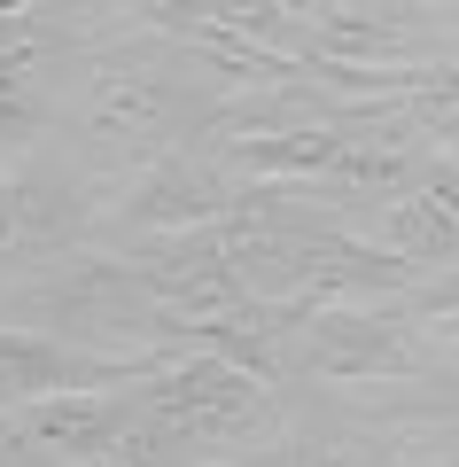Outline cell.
Masks as SVG:
<instances>
[{"label": "cell", "instance_id": "obj_15", "mask_svg": "<svg viewBox=\"0 0 459 467\" xmlns=\"http://www.w3.org/2000/svg\"><path fill=\"white\" fill-rule=\"evenodd\" d=\"M0 8H8V0H0Z\"/></svg>", "mask_w": 459, "mask_h": 467}, {"label": "cell", "instance_id": "obj_6", "mask_svg": "<svg viewBox=\"0 0 459 467\" xmlns=\"http://www.w3.org/2000/svg\"><path fill=\"white\" fill-rule=\"evenodd\" d=\"M242 195H249V180L211 149V140H195V149H172L148 171H132L125 195L110 202V226L125 234V242L132 234H172V226H211V218H234Z\"/></svg>", "mask_w": 459, "mask_h": 467}, {"label": "cell", "instance_id": "obj_9", "mask_svg": "<svg viewBox=\"0 0 459 467\" xmlns=\"http://www.w3.org/2000/svg\"><path fill=\"white\" fill-rule=\"evenodd\" d=\"M412 405H459V343L443 350V358L421 374V382H405V398L381 405V420H390V413H412Z\"/></svg>", "mask_w": 459, "mask_h": 467}, {"label": "cell", "instance_id": "obj_4", "mask_svg": "<svg viewBox=\"0 0 459 467\" xmlns=\"http://www.w3.org/2000/svg\"><path fill=\"white\" fill-rule=\"evenodd\" d=\"M412 304H319L304 327H296L288 374H312V382H421L436 367V350L405 327Z\"/></svg>", "mask_w": 459, "mask_h": 467}, {"label": "cell", "instance_id": "obj_14", "mask_svg": "<svg viewBox=\"0 0 459 467\" xmlns=\"http://www.w3.org/2000/svg\"><path fill=\"white\" fill-rule=\"evenodd\" d=\"M436 8H443V16H459V0H436Z\"/></svg>", "mask_w": 459, "mask_h": 467}, {"label": "cell", "instance_id": "obj_2", "mask_svg": "<svg viewBox=\"0 0 459 467\" xmlns=\"http://www.w3.org/2000/svg\"><path fill=\"white\" fill-rule=\"evenodd\" d=\"M141 413L187 467H203L226 444L257 436L273 420V398H265V374H249L242 358H226V350H187V358H172V367H156L141 382Z\"/></svg>", "mask_w": 459, "mask_h": 467}, {"label": "cell", "instance_id": "obj_5", "mask_svg": "<svg viewBox=\"0 0 459 467\" xmlns=\"http://www.w3.org/2000/svg\"><path fill=\"white\" fill-rule=\"evenodd\" d=\"M101 234L86 164H55V156H24L0 171V273H32L47 257H70Z\"/></svg>", "mask_w": 459, "mask_h": 467}, {"label": "cell", "instance_id": "obj_11", "mask_svg": "<svg viewBox=\"0 0 459 467\" xmlns=\"http://www.w3.org/2000/svg\"><path fill=\"white\" fill-rule=\"evenodd\" d=\"M405 304H412L421 319H459V265H452V273H428Z\"/></svg>", "mask_w": 459, "mask_h": 467}, {"label": "cell", "instance_id": "obj_12", "mask_svg": "<svg viewBox=\"0 0 459 467\" xmlns=\"http://www.w3.org/2000/svg\"><path fill=\"white\" fill-rule=\"evenodd\" d=\"M390 467H459V451H405V460H390Z\"/></svg>", "mask_w": 459, "mask_h": 467}, {"label": "cell", "instance_id": "obj_3", "mask_svg": "<svg viewBox=\"0 0 459 467\" xmlns=\"http://www.w3.org/2000/svg\"><path fill=\"white\" fill-rule=\"evenodd\" d=\"M117 24H101V0H8L0 8V149H16L39 125L55 63H86Z\"/></svg>", "mask_w": 459, "mask_h": 467}, {"label": "cell", "instance_id": "obj_8", "mask_svg": "<svg viewBox=\"0 0 459 467\" xmlns=\"http://www.w3.org/2000/svg\"><path fill=\"white\" fill-rule=\"evenodd\" d=\"M374 242H390L397 257H412L421 265V281L428 273H452L459 265V211L452 202H436L428 187H412V195H397L390 211H374Z\"/></svg>", "mask_w": 459, "mask_h": 467}, {"label": "cell", "instance_id": "obj_7", "mask_svg": "<svg viewBox=\"0 0 459 467\" xmlns=\"http://www.w3.org/2000/svg\"><path fill=\"white\" fill-rule=\"evenodd\" d=\"M117 250L132 257V273H141V281L156 288L187 327L226 319L234 304H249L226 218H211V226H172V234H132V242H117Z\"/></svg>", "mask_w": 459, "mask_h": 467}, {"label": "cell", "instance_id": "obj_13", "mask_svg": "<svg viewBox=\"0 0 459 467\" xmlns=\"http://www.w3.org/2000/svg\"><path fill=\"white\" fill-rule=\"evenodd\" d=\"M203 467H265V451H249V460H226V451H218V460H203Z\"/></svg>", "mask_w": 459, "mask_h": 467}, {"label": "cell", "instance_id": "obj_10", "mask_svg": "<svg viewBox=\"0 0 459 467\" xmlns=\"http://www.w3.org/2000/svg\"><path fill=\"white\" fill-rule=\"evenodd\" d=\"M265 467H350V451L335 436H319V429H296V436H280L265 451Z\"/></svg>", "mask_w": 459, "mask_h": 467}, {"label": "cell", "instance_id": "obj_1", "mask_svg": "<svg viewBox=\"0 0 459 467\" xmlns=\"http://www.w3.org/2000/svg\"><path fill=\"white\" fill-rule=\"evenodd\" d=\"M218 78L226 70L195 47V39L164 32V24H117L63 94L70 156L86 171H148L156 156L195 149L218 117Z\"/></svg>", "mask_w": 459, "mask_h": 467}, {"label": "cell", "instance_id": "obj_16", "mask_svg": "<svg viewBox=\"0 0 459 467\" xmlns=\"http://www.w3.org/2000/svg\"><path fill=\"white\" fill-rule=\"evenodd\" d=\"M452 156H459V149H452Z\"/></svg>", "mask_w": 459, "mask_h": 467}]
</instances>
